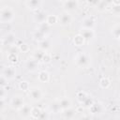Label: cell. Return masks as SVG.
<instances>
[{"label":"cell","instance_id":"30","mask_svg":"<svg viewBox=\"0 0 120 120\" xmlns=\"http://www.w3.org/2000/svg\"><path fill=\"white\" fill-rule=\"evenodd\" d=\"M110 7H111V5H110L109 3H107V2H106V1H104V0H101V1H100V3L98 5L97 9H98L99 12H104V11H105V10H107Z\"/></svg>","mask_w":120,"mask_h":120},{"label":"cell","instance_id":"31","mask_svg":"<svg viewBox=\"0 0 120 120\" xmlns=\"http://www.w3.org/2000/svg\"><path fill=\"white\" fill-rule=\"evenodd\" d=\"M41 111L42 110L39 107H32V110H31V118H33V119H38Z\"/></svg>","mask_w":120,"mask_h":120},{"label":"cell","instance_id":"3","mask_svg":"<svg viewBox=\"0 0 120 120\" xmlns=\"http://www.w3.org/2000/svg\"><path fill=\"white\" fill-rule=\"evenodd\" d=\"M28 97L33 102H40L44 98V92L39 86H30Z\"/></svg>","mask_w":120,"mask_h":120},{"label":"cell","instance_id":"44","mask_svg":"<svg viewBox=\"0 0 120 120\" xmlns=\"http://www.w3.org/2000/svg\"><path fill=\"white\" fill-rule=\"evenodd\" d=\"M5 118H6V116H5V115H3V114H1V113H0V119H5Z\"/></svg>","mask_w":120,"mask_h":120},{"label":"cell","instance_id":"27","mask_svg":"<svg viewBox=\"0 0 120 120\" xmlns=\"http://www.w3.org/2000/svg\"><path fill=\"white\" fill-rule=\"evenodd\" d=\"M7 59L10 64H16L19 60V56L17 52H8L7 54Z\"/></svg>","mask_w":120,"mask_h":120},{"label":"cell","instance_id":"29","mask_svg":"<svg viewBox=\"0 0 120 120\" xmlns=\"http://www.w3.org/2000/svg\"><path fill=\"white\" fill-rule=\"evenodd\" d=\"M50 25H48L46 22H42V23H38V26H37V30L48 35V33L50 32Z\"/></svg>","mask_w":120,"mask_h":120},{"label":"cell","instance_id":"33","mask_svg":"<svg viewBox=\"0 0 120 120\" xmlns=\"http://www.w3.org/2000/svg\"><path fill=\"white\" fill-rule=\"evenodd\" d=\"M87 96H88V94H87L86 92H84V91H79V92H77V94H76V99H77V101L81 104V103L84 100V98H85Z\"/></svg>","mask_w":120,"mask_h":120},{"label":"cell","instance_id":"8","mask_svg":"<svg viewBox=\"0 0 120 120\" xmlns=\"http://www.w3.org/2000/svg\"><path fill=\"white\" fill-rule=\"evenodd\" d=\"M3 77H5L8 81H12L15 79L16 77V68L13 65H10V66H8V67H5L3 71H2V74H1Z\"/></svg>","mask_w":120,"mask_h":120},{"label":"cell","instance_id":"46","mask_svg":"<svg viewBox=\"0 0 120 120\" xmlns=\"http://www.w3.org/2000/svg\"><path fill=\"white\" fill-rule=\"evenodd\" d=\"M16 1H21V0H16Z\"/></svg>","mask_w":120,"mask_h":120},{"label":"cell","instance_id":"13","mask_svg":"<svg viewBox=\"0 0 120 120\" xmlns=\"http://www.w3.org/2000/svg\"><path fill=\"white\" fill-rule=\"evenodd\" d=\"M2 40H3L4 45H8V47L9 46H12L16 42V35L13 32H8V34H6L3 37Z\"/></svg>","mask_w":120,"mask_h":120},{"label":"cell","instance_id":"36","mask_svg":"<svg viewBox=\"0 0 120 120\" xmlns=\"http://www.w3.org/2000/svg\"><path fill=\"white\" fill-rule=\"evenodd\" d=\"M101 0H86V3L88 6L93 7V8H97L98 5L100 3Z\"/></svg>","mask_w":120,"mask_h":120},{"label":"cell","instance_id":"7","mask_svg":"<svg viewBox=\"0 0 120 120\" xmlns=\"http://www.w3.org/2000/svg\"><path fill=\"white\" fill-rule=\"evenodd\" d=\"M32 105H30L29 103H24L21 109L18 112V115L20 118L22 119H28L31 118V110H32Z\"/></svg>","mask_w":120,"mask_h":120},{"label":"cell","instance_id":"23","mask_svg":"<svg viewBox=\"0 0 120 120\" xmlns=\"http://www.w3.org/2000/svg\"><path fill=\"white\" fill-rule=\"evenodd\" d=\"M111 34L112 35V37L115 38V39H119L120 38V25L118 22H116L112 28H111Z\"/></svg>","mask_w":120,"mask_h":120},{"label":"cell","instance_id":"45","mask_svg":"<svg viewBox=\"0 0 120 120\" xmlns=\"http://www.w3.org/2000/svg\"><path fill=\"white\" fill-rule=\"evenodd\" d=\"M59 1H61V2H62V3H64V2H65V1H66V0H59Z\"/></svg>","mask_w":120,"mask_h":120},{"label":"cell","instance_id":"40","mask_svg":"<svg viewBox=\"0 0 120 120\" xmlns=\"http://www.w3.org/2000/svg\"><path fill=\"white\" fill-rule=\"evenodd\" d=\"M49 113H50V112H45V111H41L38 119H47V118H49V117H50V114H49Z\"/></svg>","mask_w":120,"mask_h":120},{"label":"cell","instance_id":"21","mask_svg":"<svg viewBox=\"0 0 120 120\" xmlns=\"http://www.w3.org/2000/svg\"><path fill=\"white\" fill-rule=\"evenodd\" d=\"M72 41H73L74 45L77 46V47H81V46L84 45V43H85V39H84V38H83L80 33L77 34V35H75V36L73 37Z\"/></svg>","mask_w":120,"mask_h":120},{"label":"cell","instance_id":"38","mask_svg":"<svg viewBox=\"0 0 120 120\" xmlns=\"http://www.w3.org/2000/svg\"><path fill=\"white\" fill-rule=\"evenodd\" d=\"M120 6H112V12L113 15L115 16H118L119 13H120V8H119Z\"/></svg>","mask_w":120,"mask_h":120},{"label":"cell","instance_id":"25","mask_svg":"<svg viewBox=\"0 0 120 120\" xmlns=\"http://www.w3.org/2000/svg\"><path fill=\"white\" fill-rule=\"evenodd\" d=\"M94 98L90 96V95H88L85 98H84V100L81 103V106H82V108H83V109H88L93 103H94Z\"/></svg>","mask_w":120,"mask_h":120},{"label":"cell","instance_id":"18","mask_svg":"<svg viewBox=\"0 0 120 120\" xmlns=\"http://www.w3.org/2000/svg\"><path fill=\"white\" fill-rule=\"evenodd\" d=\"M58 101H59V104H60V106H61L62 111L72 107V100H71L69 98H68V97H63V98H59Z\"/></svg>","mask_w":120,"mask_h":120},{"label":"cell","instance_id":"37","mask_svg":"<svg viewBox=\"0 0 120 120\" xmlns=\"http://www.w3.org/2000/svg\"><path fill=\"white\" fill-rule=\"evenodd\" d=\"M7 97H8V92L6 91V89L4 87L0 86V98L1 99H6Z\"/></svg>","mask_w":120,"mask_h":120},{"label":"cell","instance_id":"28","mask_svg":"<svg viewBox=\"0 0 120 120\" xmlns=\"http://www.w3.org/2000/svg\"><path fill=\"white\" fill-rule=\"evenodd\" d=\"M46 37H47L46 34H44V33H42V32H40V31H38V30H36V31L34 32V34H33V38H34V40H36L37 42H39V41L43 40L44 38H46Z\"/></svg>","mask_w":120,"mask_h":120},{"label":"cell","instance_id":"22","mask_svg":"<svg viewBox=\"0 0 120 120\" xmlns=\"http://www.w3.org/2000/svg\"><path fill=\"white\" fill-rule=\"evenodd\" d=\"M45 22H46L48 25L52 26V25H54L56 22H58V16H56V15H54V14H48Z\"/></svg>","mask_w":120,"mask_h":120},{"label":"cell","instance_id":"15","mask_svg":"<svg viewBox=\"0 0 120 120\" xmlns=\"http://www.w3.org/2000/svg\"><path fill=\"white\" fill-rule=\"evenodd\" d=\"M47 13L43 10H36L35 11V14H34V21L38 24V23H42V22H45L46 21V18H47Z\"/></svg>","mask_w":120,"mask_h":120},{"label":"cell","instance_id":"39","mask_svg":"<svg viewBox=\"0 0 120 120\" xmlns=\"http://www.w3.org/2000/svg\"><path fill=\"white\" fill-rule=\"evenodd\" d=\"M8 81L5 78V77H3L2 75L0 76V86L1 87H5L7 84H8Z\"/></svg>","mask_w":120,"mask_h":120},{"label":"cell","instance_id":"17","mask_svg":"<svg viewBox=\"0 0 120 120\" xmlns=\"http://www.w3.org/2000/svg\"><path fill=\"white\" fill-rule=\"evenodd\" d=\"M49 110L51 113H53V114H59L62 112V109H61L58 99H55L49 104Z\"/></svg>","mask_w":120,"mask_h":120},{"label":"cell","instance_id":"26","mask_svg":"<svg viewBox=\"0 0 120 120\" xmlns=\"http://www.w3.org/2000/svg\"><path fill=\"white\" fill-rule=\"evenodd\" d=\"M44 52H43L42 50H40V49L38 48L37 50H35V51L33 52L31 57L34 58L35 60H37L38 62H39V61H41V59H42V56H43Z\"/></svg>","mask_w":120,"mask_h":120},{"label":"cell","instance_id":"35","mask_svg":"<svg viewBox=\"0 0 120 120\" xmlns=\"http://www.w3.org/2000/svg\"><path fill=\"white\" fill-rule=\"evenodd\" d=\"M18 48H19V51L21 52H28L30 51L29 45L27 43H21L18 45Z\"/></svg>","mask_w":120,"mask_h":120},{"label":"cell","instance_id":"10","mask_svg":"<svg viewBox=\"0 0 120 120\" xmlns=\"http://www.w3.org/2000/svg\"><path fill=\"white\" fill-rule=\"evenodd\" d=\"M64 11L72 12L79 8V0H66L63 3Z\"/></svg>","mask_w":120,"mask_h":120},{"label":"cell","instance_id":"20","mask_svg":"<svg viewBox=\"0 0 120 120\" xmlns=\"http://www.w3.org/2000/svg\"><path fill=\"white\" fill-rule=\"evenodd\" d=\"M52 47V44H51V41L46 38H44L43 40L38 42V48L42 50L43 52H48Z\"/></svg>","mask_w":120,"mask_h":120},{"label":"cell","instance_id":"12","mask_svg":"<svg viewBox=\"0 0 120 120\" xmlns=\"http://www.w3.org/2000/svg\"><path fill=\"white\" fill-rule=\"evenodd\" d=\"M96 25V21L93 17H86L82 20L81 22V27L86 28V29H94Z\"/></svg>","mask_w":120,"mask_h":120},{"label":"cell","instance_id":"41","mask_svg":"<svg viewBox=\"0 0 120 120\" xmlns=\"http://www.w3.org/2000/svg\"><path fill=\"white\" fill-rule=\"evenodd\" d=\"M5 106H6L5 99H1V98H0V112L5 109Z\"/></svg>","mask_w":120,"mask_h":120},{"label":"cell","instance_id":"16","mask_svg":"<svg viewBox=\"0 0 120 120\" xmlns=\"http://www.w3.org/2000/svg\"><path fill=\"white\" fill-rule=\"evenodd\" d=\"M77 110L74 109L73 107H70L68 109H66V110H63L62 111V116L63 118L65 119H74L76 117V114H77Z\"/></svg>","mask_w":120,"mask_h":120},{"label":"cell","instance_id":"4","mask_svg":"<svg viewBox=\"0 0 120 120\" xmlns=\"http://www.w3.org/2000/svg\"><path fill=\"white\" fill-rule=\"evenodd\" d=\"M24 98L22 95H14L10 101H9V108L13 111H19L21 109V107L24 104Z\"/></svg>","mask_w":120,"mask_h":120},{"label":"cell","instance_id":"9","mask_svg":"<svg viewBox=\"0 0 120 120\" xmlns=\"http://www.w3.org/2000/svg\"><path fill=\"white\" fill-rule=\"evenodd\" d=\"M72 20H73V18H72L70 12H68V11H63L58 16V22L62 26H68V25H69L72 22Z\"/></svg>","mask_w":120,"mask_h":120},{"label":"cell","instance_id":"14","mask_svg":"<svg viewBox=\"0 0 120 120\" xmlns=\"http://www.w3.org/2000/svg\"><path fill=\"white\" fill-rule=\"evenodd\" d=\"M80 34L84 38L85 41H90V40L94 39L95 37H96V33H95L94 29L81 28V30H80Z\"/></svg>","mask_w":120,"mask_h":120},{"label":"cell","instance_id":"5","mask_svg":"<svg viewBox=\"0 0 120 120\" xmlns=\"http://www.w3.org/2000/svg\"><path fill=\"white\" fill-rule=\"evenodd\" d=\"M89 110V113L95 116H99L101 114H103L105 112V106L101 103V102H96L94 101V103L87 109Z\"/></svg>","mask_w":120,"mask_h":120},{"label":"cell","instance_id":"43","mask_svg":"<svg viewBox=\"0 0 120 120\" xmlns=\"http://www.w3.org/2000/svg\"><path fill=\"white\" fill-rule=\"evenodd\" d=\"M3 46H4V43H3V40H2V38H0V52H1V50H2V48H3Z\"/></svg>","mask_w":120,"mask_h":120},{"label":"cell","instance_id":"32","mask_svg":"<svg viewBox=\"0 0 120 120\" xmlns=\"http://www.w3.org/2000/svg\"><path fill=\"white\" fill-rule=\"evenodd\" d=\"M18 87L20 90H22V92H28L29 88H30V84L27 81H21L18 84Z\"/></svg>","mask_w":120,"mask_h":120},{"label":"cell","instance_id":"42","mask_svg":"<svg viewBox=\"0 0 120 120\" xmlns=\"http://www.w3.org/2000/svg\"><path fill=\"white\" fill-rule=\"evenodd\" d=\"M112 6H120V0H112Z\"/></svg>","mask_w":120,"mask_h":120},{"label":"cell","instance_id":"11","mask_svg":"<svg viewBox=\"0 0 120 120\" xmlns=\"http://www.w3.org/2000/svg\"><path fill=\"white\" fill-rule=\"evenodd\" d=\"M43 0H25V6L28 9L36 11L39 9L42 6Z\"/></svg>","mask_w":120,"mask_h":120},{"label":"cell","instance_id":"24","mask_svg":"<svg viewBox=\"0 0 120 120\" xmlns=\"http://www.w3.org/2000/svg\"><path fill=\"white\" fill-rule=\"evenodd\" d=\"M98 84H99L100 88H102V89H108V88L111 86L112 82H111V80H110L109 78H107V77H102V78L99 80Z\"/></svg>","mask_w":120,"mask_h":120},{"label":"cell","instance_id":"34","mask_svg":"<svg viewBox=\"0 0 120 120\" xmlns=\"http://www.w3.org/2000/svg\"><path fill=\"white\" fill-rule=\"evenodd\" d=\"M52 54L50 52H45L44 54H43V56H42L41 62L43 64H50L52 62Z\"/></svg>","mask_w":120,"mask_h":120},{"label":"cell","instance_id":"2","mask_svg":"<svg viewBox=\"0 0 120 120\" xmlns=\"http://www.w3.org/2000/svg\"><path fill=\"white\" fill-rule=\"evenodd\" d=\"M74 64L80 68H86L91 65V58L87 53L81 52L74 57Z\"/></svg>","mask_w":120,"mask_h":120},{"label":"cell","instance_id":"19","mask_svg":"<svg viewBox=\"0 0 120 120\" xmlns=\"http://www.w3.org/2000/svg\"><path fill=\"white\" fill-rule=\"evenodd\" d=\"M50 79H51V76H50V73L47 70H40V71H38V80L40 82L47 83V82H50Z\"/></svg>","mask_w":120,"mask_h":120},{"label":"cell","instance_id":"1","mask_svg":"<svg viewBox=\"0 0 120 120\" xmlns=\"http://www.w3.org/2000/svg\"><path fill=\"white\" fill-rule=\"evenodd\" d=\"M15 19V11L10 6H4L0 8V22L10 23Z\"/></svg>","mask_w":120,"mask_h":120},{"label":"cell","instance_id":"6","mask_svg":"<svg viewBox=\"0 0 120 120\" xmlns=\"http://www.w3.org/2000/svg\"><path fill=\"white\" fill-rule=\"evenodd\" d=\"M24 68L25 69L28 71V72H31V73H34V72H37L38 69H39V62H38L37 60H35L34 58L30 57L28 58L25 63H24Z\"/></svg>","mask_w":120,"mask_h":120}]
</instances>
